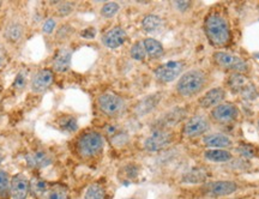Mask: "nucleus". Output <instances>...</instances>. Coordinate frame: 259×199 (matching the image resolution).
<instances>
[{"label":"nucleus","mask_w":259,"mask_h":199,"mask_svg":"<svg viewBox=\"0 0 259 199\" xmlns=\"http://www.w3.org/2000/svg\"><path fill=\"white\" fill-rule=\"evenodd\" d=\"M173 142V132L170 130L156 129L145 139L144 149L147 151L156 152L164 149Z\"/></svg>","instance_id":"obj_8"},{"label":"nucleus","mask_w":259,"mask_h":199,"mask_svg":"<svg viewBox=\"0 0 259 199\" xmlns=\"http://www.w3.org/2000/svg\"><path fill=\"white\" fill-rule=\"evenodd\" d=\"M143 46L145 48V52H147L148 57L153 58V59H156V58H160L162 54H163V46L160 41L155 40L153 37H148L143 40Z\"/></svg>","instance_id":"obj_22"},{"label":"nucleus","mask_w":259,"mask_h":199,"mask_svg":"<svg viewBox=\"0 0 259 199\" xmlns=\"http://www.w3.org/2000/svg\"><path fill=\"white\" fill-rule=\"evenodd\" d=\"M162 25H163V21L161 17L156 15H148L142 19V28L148 34H155L161 30Z\"/></svg>","instance_id":"obj_20"},{"label":"nucleus","mask_w":259,"mask_h":199,"mask_svg":"<svg viewBox=\"0 0 259 199\" xmlns=\"http://www.w3.org/2000/svg\"><path fill=\"white\" fill-rule=\"evenodd\" d=\"M25 162L30 168H46L52 165L53 157L45 150H34L25 155Z\"/></svg>","instance_id":"obj_15"},{"label":"nucleus","mask_w":259,"mask_h":199,"mask_svg":"<svg viewBox=\"0 0 259 199\" xmlns=\"http://www.w3.org/2000/svg\"><path fill=\"white\" fill-rule=\"evenodd\" d=\"M4 63H5V51H4V48L0 46V67L4 65Z\"/></svg>","instance_id":"obj_37"},{"label":"nucleus","mask_w":259,"mask_h":199,"mask_svg":"<svg viewBox=\"0 0 259 199\" xmlns=\"http://www.w3.org/2000/svg\"><path fill=\"white\" fill-rule=\"evenodd\" d=\"M161 97L162 95L160 93L151 94V95L144 97V99H142L137 103V106H136L135 108V113L139 116H143L147 115V114L150 112H153V110L158 106V103H160Z\"/></svg>","instance_id":"obj_18"},{"label":"nucleus","mask_w":259,"mask_h":199,"mask_svg":"<svg viewBox=\"0 0 259 199\" xmlns=\"http://www.w3.org/2000/svg\"><path fill=\"white\" fill-rule=\"evenodd\" d=\"M204 157L210 162H228L233 158V155L225 149H208L204 152Z\"/></svg>","instance_id":"obj_21"},{"label":"nucleus","mask_w":259,"mask_h":199,"mask_svg":"<svg viewBox=\"0 0 259 199\" xmlns=\"http://www.w3.org/2000/svg\"><path fill=\"white\" fill-rule=\"evenodd\" d=\"M0 165H2V157H0Z\"/></svg>","instance_id":"obj_38"},{"label":"nucleus","mask_w":259,"mask_h":199,"mask_svg":"<svg viewBox=\"0 0 259 199\" xmlns=\"http://www.w3.org/2000/svg\"><path fill=\"white\" fill-rule=\"evenodd\" d=\"M24 36V27L19 22H11L5 28L4 37L11 44H17Z\"/></svg>","instance_id":"obj_19"},{"label":"nucleus","mask_w":259,"mask_h":199,"mask_svg":"<svg viewBox=\"0 0 259 199\" xmlns=\"http://www.w3.org/2000/svg\"><path fill=\"white\" fill-rule=\"evenodd\" d=\"M239 109L235 104L223 102L210 112V120H212L215 124L219 125H229L238 119Z\"/></svg>","instance_id":"obj_6"},{"label":"nucleus","mask_w":259,"mask_h":199,"mask_svg":"<svg viewBox=\"0 0 259 199\" xmlns=\"http://www.w3.org/2000/svg\"><path fill=\"white\" fill-rule=\"evenodd\" d=\"M58 125L63 131L69 132V133H73L78 130V123H77V119L74 116L71 115H66L63 116V118L59 119L58 122Z\"/></svg>","instance_id":"obj_26"},{"label":"nucleus","mask_w":259,"mask_h":199,"mask_svg":"<svg viewBox=\"0 0 259 199\" xmlns=\"http://www.w3.org/2000/svg\"><path fill=\"white\" fill-rule=\"evenodd\" d=\"M10 184H11V180H10L9 174L5 171L0 169V197L2 198L9 194Z\"/></svg>","instance_id":"obj_31"},{"label":"nucleus","mask_w":259,"mask_h":199,"mask_svg":"<svg viewBox=\"0 0 259 199\" xmlns=\"http://www.w3.org/2000/svg\"><path fill=\"white\" fill-rule=\"evenodd\" d=\"M54 82V72L48 68H41L35 73L30 83V89L35 94L45 93Z\"/></svg>","instance_id":"obj_10"},{"label":"nucleus","mask_w":259,"mask_h":199,"mask_svg":"<svg viewBox=\"0 0 259 199\" xmlns=\"http://www.w3.org/2000/svg\"><path fill=\"white\" fill-rule=\"evenodd\" d=\"M10 194L12 199H27L30 194V181L23 174H16L10 184Z\"/></svg>","instance_id":"obj_11"},{"label":"nucleus","mask_w":259,"mask_h":199,"mask_svg":"<svg viewBox=\"0 0 259 199\" xmlns=\"http://www.w3.org/2000/svg\"><path fill=\"white\" fill-rule=\"evenodd\" d=\"M174 6H176V9L179 10V11L184 12L190 8L191 2H174Z\"/></svg>","instance_id":"obj_36"},{"label":"nucleus","mask_w":259,"mask_h":199,"mask_svg":"<svg viewBox=\"0 0 259 199\" xmlns=\"http://www.w3.org/2000/svg\"><path fill=\"white\" fill-rule=\"evenodd\" d=\"M184 67H185V63L183 61H168L156 67L154 72L155 78L161 83H170L181 76Z\"/></svg>","instance_id":"obj_7"},{"label":"nucleus","mask_w":259,"mask_h":199,"mask_svg":"<svg viewBox=\"0 0 259 199\" xmlns=\"http://www.w3.org/2000/svg\"><path fill=\"white\" fill-rule=\"evenodd\" d=\"M206 178H208V174H206V172L204 169H193V171H191L184 175L183 182L190 185L203 184V182H205Z\"/></svg>","instance_id":"obj_24"},{"label":"nucleus","mask_w":259,"mask_h":199,"mask_svg":"<svg viewBox=\"0 0 259 199\" xmlns=\"http://www.w3.org/2000/svg\"><path fill=\"white\" fill-rule=\"evenodd\" d=\"M213 63L223 70L233 71L234 73L247 72L248 65L242 58L238 55L226 53V52H216L213 54Z\"/></svg>","instance_id":"obj_5"},{"label":"nucleus","mask_w":259,"mask_h":199,"mask_svg":"<svg viewBox=\"0 0 259 199\" xmlns=\"http://www.w3.org/2000/svg\"><path fill=\"white\" fill-rule=\"evenodd\" d=\"M225 99H226V90L221 87H216L206 91V93L200 97L198 103L200 108L212 109L215 108L216 106H219V104L223 103Z\"/></svg>","instance_id":"obj_13"},{"label":"nucleus","mask_w":259,"mask_h":199,"mask_svg":"<svg viewBox=\"0 0 259 199\" xmlns=\"http://www.w3.org/2000/svg\"><path fill=\"white\" fill-rule=\"evenodd\" d=\"M119 10H120V6H119L118 3L109 2L102 6L101 10H100V14L105 18H112L118 14Z\"/></svg>","instance_id":"obj_29"},{"label":"nucleus","mask_w":259,"mask_h":199,"mask_svg":"<svg viewBox=\"0 0 259 199\" xmlns=\"http://www.w3.org/2000/svg\"><path fill=\"white\" fill-rule=\"evenodd\" d=\"M204 145L208 149H225L227 150L233 145V140L228 136L222 133H211L203 137Z\"/></svg>","instance_id":"obj_17"},{"label":"nucleus","mask_w":259,"mask_h":199,"mask_svg":"<svg viewBox=\"0 0 259 199\" xmlns=\"http://www.w3.org/2000/svg\"><path fill=\"white\" fill-rule=\"evenodd\" d=\"M25 84H27V73H25L24 71H21L15 78L14 88L18 90H22L25 87Z\"/></svg>","instance_id":"obj_34"},{"label":"nucleus","mask_w":259,"mask_h":199,"mask_svg":"<svg viewBox=\"0 0 259 199\" xmlns=\"http://www.w3.org/2000/svg\"><path fill=\"white\" fill-rule=\"evenodd\" d=\"M130 54H131L132 59L138 60V61L144 60L145 57H147V52H145L143 41L136 42L135 45H132L131 50H130Z\"/></svg>","instance_id":"obj_30"},{"label":"nucleus","mask_w":259,"mask_h":199,"mask_svg":"<svg viewBox=\"0 0 259 199\" xmlns=\"http://www.w3.org/2000/svg\"><path fill=\"white\" fill-rule=\"evenodd\" d=\"M184 116H185V112H183L181 109H176V110H171V112L167 113L166 115L163 116L160 120L161 123V126L157 127V129H163V130H169L170 126L176 125L180 122V120H183Z\"/></svg>","instance_id":"obj_23"},{"label":"nucleus","mask_w":259,"mask_h":199,"mask_svg":"<svg viewBox=\"0 0 259 199\" xmlns=\"http://www.w3.org/2000/svg\"><path fill=\"white\" fill-rule=\"evenodd\" d=\"M97 107L105 115L118 116L126 108L125 100L114 93H103L97 97Z\"/></svg>","instance_id":"obj_4"},{"label":"nucleus","mask_w":259,"mask_h":199,"mask_svg":"<svg viewBox=\"0 0 259 199\" xmlns=\"http://www.w3.org/2000/svg\"><path fill=\"white\" fill-rule=\"evenodd\" d=\"M258 127H259V120H258Z\"/></svg>","instance_id":"obj_39"},{"label":"nucleus","mask_w":259,"mask_h":199,"mask_svg":"<svg viewBox=\"0 0 259 199\" xmlns=\"http://www.w3.org/2000/svg\"><path fill=\"white\" fill-rule=\"evenodd\" d=\"M239 152L245 157H253L255 155V150L252 145H241L239 148Z\"/></svg>","instance_id":"obj_35"},{"label":"nucleus","mask_w":259,"mask_h":199,"mask_svg":"<svg viewBox=\"0 0 259 199\" xmlns=\"http://www.w3.org/2000/svg\"><path fill=\"white\" fill-rule=\"evenodd\" d=\"M50 190V186L46 181L41 180V179H32L30 181V193L37 198H45V195Z\"/></svg>","instance_id":"obj_25"},{"label":"nucleus","mask_w":259,"mask_h":199,"mask_svg":"<svg viewBox=\"0 0 259 199\" xmlns=\"http://www.w3.org/2000/svg\"><path fill=\"white\" fill-rule=\"evenodd\" d=\"M210 130V120L205 115L197 114L191 116L183 127V135L187 138L204 136Z\"/></svg>","instance_id":"obj_9"},{"label":"nucleus","mask_w":259,"mask_h":199,"mask_svg":"<svg viewBox=\"0 0 259 199\" xmlns=\"http://www.w3.org/2000/svg\"><path fill=\"white\" fill-rule=\"evenodd\" d=\"M126 38H127V34H126L125 29L121 27H114L102 35L101 41L107 48L115 50V48H119L125 44Z\"/></svg>","instance_id":"obj_14"},{"label":"nucleus","mask_w":259,"mask_h":199,"mask_svg":"<svg viewBox=\"0 0 259 199\" xmlns=\"http://www.w3.org/2000/svg\"><path fill=\"white\" fill-rule=\"evenodd\" d=\"M204 31L206 38L213 47H225L231 41V28L226 16L218 11H211L204 19Z\"/></svg>","instance_id":"obj_1"},{"label":"nucleus","mask_w":259,"mask_h":199,"mask_svg":"<svg viewBox=\"0 0 259 199\" xmlns=\"http://www.w3.org/2000/svg\"><path fill=\"white\" fill-rule=\"evenodd\" d=\"M209 83V74L202 68H193L181 74L176 86L178 95L184 99H191L199 95Z\"/></svg>","instance_id":"obj_2"},{"label":"nucleus","mask_w":259,"mask_h":199,"mask_svg":"<svg viewBox=\"0 0 259 199\" xmlns=\"http://www.w3.org/2000/svg\"><path fill=\"white\" fill-rule=\"evenodd\" d=\"M85 199H105L106 198V191L100 184H93L87 188L85 194H84Z\"/></svg>","instance_id":"obj_28"},{"label":"nucleus","mask_w":259,"mask_h":199,"mask_svg":"<svg viewBox=\"0 0 259 199\" xmlns=\"http://www.w3.org/2000/svg\"><path fill=\"white\" fill-rule=\"evenodd\" d=\"M67 197H69V192L65 186L54 185L50 187L44 199H67Z\"/></svg>","instance_id":"obj_27"},{"label":"nucleus","mask_w":259,"mask_h":199,"mask_svg":"<svg viewBox=\"0 0 259 199\" xmlns=\"http://www.w3.org/2000/svg\"><path fill=\"white\" fill-rule=\"evenodd\" d=\"M238 190V185L234 181L220 180L213 181L204 186V192L212 197H225L229 195Z\"/></svg>","instance_id":"obj_12"},{"label":"nucleus","mask_w":259,"mask_h":199,"mask_svg":"<svg viewBox=\"0 0 259 199\" xmlns=\"http://www.w3.org/2000/svg\"><path fill=\"white\" fill-rule=\"evenodd\" d=\"M74 9V4L72 2H58L57 15L59 17H67L72 14Z\"/></svg>","instance_id":"obj_32"},{"label":"nucleus","mask_w":259,"mask_h":199,"mask_svg":"<svg viewBox=\"0 0 259 199\" xmlns=\"http://www.w3.org/2000/svg\"><path fill=\"white\" fill-rule=\"evenodd\" d=\"M56 27H57L56 19H54V18H47L46 21L44 22V24H42L41 30H42V32H44V34L51 35V34H53V31H54V29H56Z\"/></svg>","instance_id":"obj_33"},{"label":"nucleus","mask_w":259,"mask_h":199,"mask_svg":"<svg viewBox=\"0 0 259 199\" xmlns=\"http://www.w3.org/2000/svg\"><path fill=\"white\" fill-rule=\"evenodd\" d=\"M72 61V51L67 47L60 48L53 58V70L58 73H65L70 70Z\"/></svg>","instance_id":"obj_16"},{"label":"nucleus","mask_w":259,"mask_h":199,"mask_svg":"<svg viewBox=\"0 0 259 199\" xmlns=\"http://www.w3.org/2000/svg\"><path fill=\"white\" fill-rule=\"evenodd\" d=\"M105 146V139L101 133L96 131L84 132L76 143L77 152L83 158H93L101 154Z\"/></svg>","instance_id":"obj_3"}]
</instances>
